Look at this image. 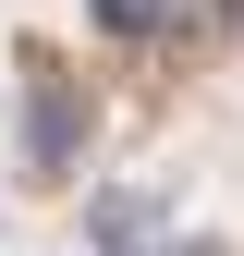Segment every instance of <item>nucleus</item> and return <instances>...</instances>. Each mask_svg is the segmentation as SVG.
Returning a JSON list of instances; mask_svg holds the SVG:
<instances>
[{"mask_svg":"<svg viewBox=\"0 0 244 256\" xmlns=\"http://www.w3.org/2000/svg\"><path fill=\"white\" fill-rule=\"evenodd\" d=\"M74 134H86V110H74V86L37 61V98H24V146H37V171H61L74 158Z\"/></svg>","mask_w":244,"mask_h":256,"instance_id":"nucleus-1","label":"nucleus"},{"mask_svg":"<svg viewBox=\"0 0 244 256\" xmlns=\"http://www.w3.org/2000/svg\"><path fill=\"white\" fill-rule=\"evenodd\" d=\"M183 12H196V0H98V24H110V37H171Z\"/></svg>","mask_w":244,"mask_h":256,"instance_id":"nucleus-2","label":"nucleus"}]
</instances>
